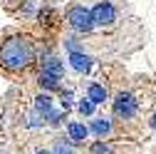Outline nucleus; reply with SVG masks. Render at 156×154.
<instances>
[{
  "label": "nucleus",
  "instance_id": "f257e3e1",
  "mask_svg": "<svg viewBox=\"0 0 156 154\" xmlns=\"http://www.w3.org/2000/svg\"><path fill=\"white\" fill-rule=\"evenodd\" d=\"M35 60V47L27 37H10L0 47V62L8 70H25L27 65H32Z\"/></svg>",
  "mask_w": 156,
  "mask_h": 154
},
{
  "label": "nucleus",
  "instance_id": "f03ea898",
  "mask_svg": "<svg viewBox=\"0 0 156 154\" xmlns=\"http://www.w3.org/2000/svg\"><path fill=\"white\" fill-rule=\"evenodd\" d=\"M67 25H69L72 30H77V32H89V30L94 28V23H92V13H89L84 5H74V8H69V10H67Z\"/></svg>",
  "mask_w": 156,
  "mask_h": 154
},
{
  "label": "nucleus",
  "instance_id": "7ed1b4c3",
  "mask_svg": "<svg viewBox=\"0 0 156 154\" xmlns=\"http://www.w3.org/2000/svg\"><path fill=\"white\" fill-rule=\"evenodd\" d=\"M89 13H92V23H94V28H109V25L116 23V8L109 3V0L97 3Z\"/></svg>",
  "mask_w": 156,
  "mask_h": 154
},
{
  "label": "nucleus",
  "instance_id": "20e7f679",
  "mask_svg": "<svg viewBox=\"0 0 156 154\" xmlns=\"http://www.w3.org/2000/svg\"><path fill=\"white\" fill-rule=\"evenodd\" d=\"M136 109H139V105H136L134 94L119 92V94L114 97V114H116L119 119H131V117H136Z\"/></svg>",
  "mask_w": 156,
  "mask_h": 154
},
{
  "label": "nucleus",
  "instance_id": "39448f33",
  "mask_svg": "<svg viewBox=\"0 0 156 154\" xmlns=\"http://www.w3.org/2000/svg\"><path fill=\"white\" fill-rule=\"evenodd\" d=\"M69 65H72L74 72L87 75V72L92 70V57L84 55V52H80V50H72V52H69Z\"/></svg>",
  "mask_w": 156,
  "mask_h": 154
},
{
  "label": "nucleus",
  "instance_id": "423d86ee",
  "mask_svg": "<svg viewBox=\"0 0 156 154\" xmlns=\"http://www.w3.org/2000/svg\"><path fill=\"white\" fill-rule=\"evenodd\" d=\"M107 87L104 85H99V82H92L89 87H87V100L92 102V105H102V102H107Z\"/></svg>",
  "mask_w": 156,
  "mask_h": 154
},
{
  "label": "nucleus",
  "instance_id": "0eeeda50",
  "mask_svg": "<svg viewBox=\"0 0 156 154\" xmlns=\"http://www.w3.org/2000/svg\"><path fill=\"white\" fill-rule=\"evenodd\" d=\"M67 132H69V142H72V144H82V142L87 139V134H89L87 124H82V122H72V124L67 127Z\"/></svg>",
  "mask_w": 156,
  "mask_h": 154
},
{
  "label": "nucleus",
  "instance_id": "6e6552de",
  "mask_svg": "<svg viewBox=\"0 0 156 154\" xmlns=\"http://www.w3.org/2000/svg\"><path fill=\"white\" fill-rule=\"evenodd\" d=\"M42 72L55 75V77H62V72H65L62 60H60V57H55V55H47L45 60H42Z\"/></svg>",
  "mask_w": 156,
  "mask_h": 154
},
{
  "label": "nucleus",
  "instance_id": "1a4fd4ad",
  "mask_svg": "<svg viewBox=\"0 0 156 154\" xmlns=\"http://www.w3.org/2000/svg\"><path fill=\"white\" fill-rule=\"evenodd\" d=\"M87 129H89L92 134H97L99 139H104L107 134L112 132V122H109L107 117H97V119H92V124H89Z\"/></svg>",
  "mask_w": 156,
  "mask_h": 154
},
{
  "label": "nucleus",
  "instance_id": "9d476101",
  "mask_svg": "<svg viewBox=\"0 0 156 154\" xmlns=\"http://www.w3.org/2000/svg\"><path fill=\"white\" fill-rule=\"evenodd\" d=\"M35 109H37V114H42V117L47 119L50 114L55 112V107H52V97H50V94H40V97H37V102H35Z\"/></svg>",
  "mask_w": 156,
  "mask_h": 154
},
{
  "label": "nucleus",
  "instance_id": "9b49d317",
  "mask_svg": "<svg viewBox=\"0 0 156 154\" xmlns=\"http://www.w3.org/2000/svg\"><path fill=\"white\" fill-rule=\"evenodd\" d=\"M60 80H62V77H55V75L40 72V85H42L45 90H57V87H60Z\"/></svg>",
  "mask_w": 156,
  "mask_h": 154
},
{
  "label": "nucleus",
  "instance_id": "f8f14e48",
  "mask_svg": "<svg viewBox=\"0 0 156 154\" xmlns=\"http://www.w3.org/2000/svg\"><path fill=\"white\" fill-rule=\"evenodd\" d=\"M55 154H74V147L69 139H57L55 144Z\"/></svg>",
  "mask_w": 156,
  "mask_h": 154
},
{
  "label": "nucleus",
  "instance_id": "ddd939ff",
  "mask_svg": "<svg viewBox=\"0 0 156 154\" xmlns=\"http://www.w3.org/2000/svg\"><path fill=\"white\" fill-rule=\"evenodd\" d=\"M92 154H112V147L104 142H94L92 144Z\"/></svg>",
  "mask_w": 156,
  "mask_h": 154
},
{
  "label": "nucleus",
  "instance_id": "4468645a",
  "mask_svg": "<svg viewBox=\"0 0 156 154\" xmlns=\"http://www.w3.org/2000/svg\"><path fill=\"white\" fill-rule=\"evenodd\" d=\"M77 109H80V114H87V117H89V114L94 112V105H92V102H89V100L84 97V100H82L80 105H77Z\"/></svg>",
  "mask_w": 156,
  "mask_h": 154
},
{
  "label": "nucleus",
  "instance_id": "2eb2a0df",
  "mask_svg": "<svg viewBox=\"0 0 156 154\" xmlns=\"http://www.w3.org/2000/svg\"><path fill=\"white\" fill-rule=\"evenodd\" d=\"M149 124H151V129H154V132H156V112H154V114H151V119H149Z\"/></svg>",
  "mask_w": 156,
  "mask_h": 154
},
{
  "label": "nucleus",
  "instance_id": "dca6fc26",
  "mask_svg": "<svg viewBox=\"0 0 156 154\" xmlns=\"http://www.w3.org/2000/svg\"><path fill=\"white\" fill-rule=\"evenodd\" d=\"M37 154H55V152H47V149H40V152H37Z\"/></svg>",
  "mask_w": 156,
  "mask_h": 154
}]
</instances>
